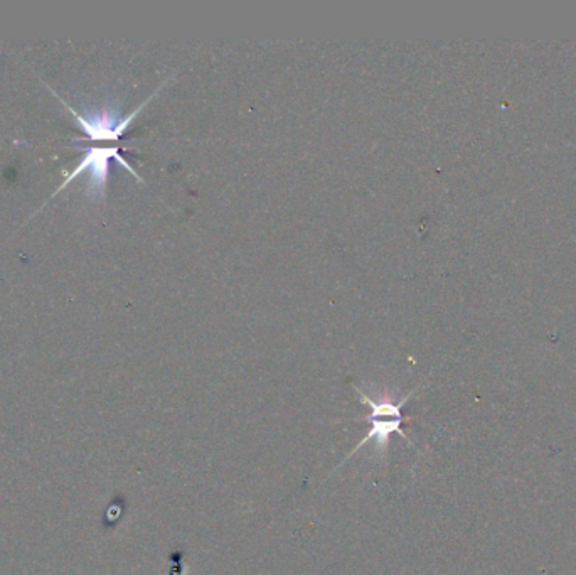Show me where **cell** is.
Listing matches in <instances>:
<instances>
[{
  "label": "cell",
  "mask_w": 576,
  "mask_h": 575,
  "mask_svg": "<svg viewBox=\"0 0 576 575\" xmlns=\"http://www.w3.org/2000/svg\"><path fill=\"white\" fill-rule=\"evenodd\" d=\"M156 95L157 93H154L137 111L132 112L125 118L118 117L117 112L111 111V108H103L98 114L82 115L75 108H71L64 100H61V102L71 112V115L75 117L76 124L82 128L83 134L86 135V139L93 140V143L95 140H100V143H118L124 137L125 132L128 130V127H130L132 122L135 121V117L144 111V107Z\"/></svg>",
  "instance_id": "obj_3"
},
{
  "label": "cell",
  "mask_w": 576,
  "mask_h": 575,
  "mask_svg": "<svg viewBox=\"0 0 576 575\" xmlns=\"http://www.w3.org/2000/svg\"><path fill=\"white\" fill-rule=\"evenodd\" d=\"M356 391L357 395H359L362 404H365L369 409L368 416L363 419L366 424H369V430L366 432L365 439H362V441L354 446L353 451L347 454V458L344 459L337 468H341L347 459L353 458L359 449L365 448L368 442H375L376 448L385 451V449L388 448L389 441H391L392 433H398L401 439H405V441L411 446L410 439H408L404 432V422L407 420L404 416V407L407 405V401L413 397L415 391L398 401L392 400L388 395H383L379 400H375V398L368 397V395L359 390V388H356Z\"/></svg>",
  "instance_id": "obj_1"
},
{
  "label": "cell",
  "mask_w": 576,
  "mask_h": 575,
  "mask_svg": "<svg viewBox=\"0 0 576 575\" xmlns=\"http://www.w3.org/2000/svg\"><path fill=\"white\" fill-rule=\"evenodd\" d=\"M117 160L122 167H125L135 179L142 181L140 176L135 172L134 167L122 157L121 147H88L85 156L80 160L75 171L64 178L63 185L60 186L57 192L63 191L64 186L70 185L73 179L88 172V195L92 199L105 198L106 185H108V175H111V163Z\"/></svg>",
  "instance_id": "obj_2"
}]
</instances>
